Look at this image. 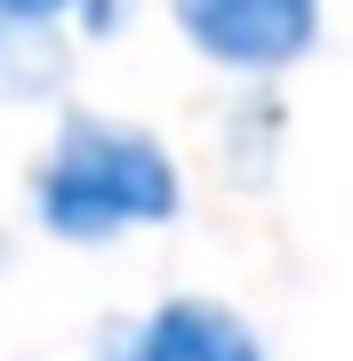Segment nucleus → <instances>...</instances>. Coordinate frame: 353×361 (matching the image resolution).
Masks as SVG:
<instances>
[{"mask_svg":"<svg viewBox=\"0 0 353 361\" xmlns=\"http://www.w3.org/2000/svg\"><path fill=\"white\" fill-rule=\"evenodd\" d=\"M177 209H185V185H177L169 145L105 113H65L32 169V217L80 249L169 225Z\"/></svg>","mask_w":353,"mask_h":361,"instance_id":"f257e3e1","label":"nucleus"},{"mask_svg":"<svg viewBox=\"0 0 353 361\" xmlns=\"http://www.w3.org/2000/svg\"><path fill=\"white\" fill-rule=\"evenodd\" d=\"M177 25L225 73H281L314 49L321 0H177Z\"/></svg>","mask_w":353,"mask_h":361,"instance_id":"f03ea898","label":"nucleus"},{"mask_svg":"<svg viewBox=\"0 0 353 361\" xmlns=\"http://www.w3.org/2000/svg\"><path fill=\"white\" fill-rule=\"evenodd\" d=\"M113 361H265L257 329L241 322L233 305H209V297H169L113 345Z\"/></svg>","mask_w":353,"mask_h":361,"instance_id":"7ed1b4c3","label":"nucleus"},{"mask_svg":"<svg viewBox=\"0 0 353 361\" xmlns=\"http://www.w3.org/2000/svg\"><path fill=\"white\" fill-rule=\"evenodd\" d=\"M49 73H56V32H32V25H8L0 16V104L32 97Z\"/></svg>","mask_w":353,"mask_h":361,"instance_id":"20e7f679","label":"nucleus"},{"mask_svg":"<svg viewBox=\"0 0 353 361\" xmlns=\"http://www.w3.org/2000/svg\"><path fill=\"white\" fill-rule=\"evenodd\" d=\"M0 16L32 25V32H65V25H80V0H0Z\"/></svg>","mask_w":353,"mask_h":361,"instance_id":"39448f33","label":"nucleus"}]
</instances>
